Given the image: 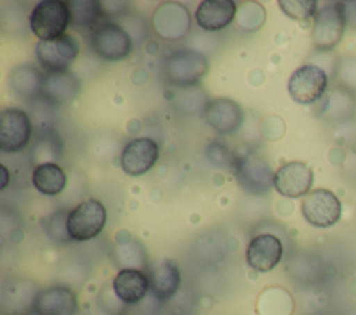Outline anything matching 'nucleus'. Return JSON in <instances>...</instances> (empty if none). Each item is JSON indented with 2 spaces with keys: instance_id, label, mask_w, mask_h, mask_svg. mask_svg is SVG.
<instances>
[{
  "instance_id": "nucleus-1",
  "label": "nucleus",
  "mask_w": 356,
  "mask_h": 315,
  "mask_svg": "<svg viewBox=\"0 0 356 315\" xmlns=\"http://www.w3.org/2000/svg\"><path fill=\"white\" fill-rule=\"evenodd\" d=\"M71 24L70 4L63 0H43L38 3L31 15L29 26L39 40H54L65 35Z\"/></svg>"
},
{
  "instance_id": "nucleus-2",
  "label": "nucleus",
  "mask_w": 356,
  "mask_h": 315,
  "mask_svg": "<svg viewBox=\"0 0 356 315\" xmlns=\"http://www.w3.org/2000/svg\"><path fill=\"white\" fill-rule=\"evenodd\" d=\"M65 221L71 240L88 241L102 233L107 221V211L103 203L89 198L74 207L65 216Z\"/></svg>"
},
{
  "instance_id": "nucleus-3",
  "label": "nucleus",
  "mask_w": 356,
  "mask_h": 315,
  "mask_svg": "<svg viewBox=\"0 0 356 315\" xmlns=\"http://www.w3.org/2000/svg\"><path fill=\"white\" fill-rule=\"evenodd\" d=\"M345 6L342 1H334L325 4L316 12L312 31L316 49L330 50L341 42L348 18Z\"/></svg>"
},
{
  "instance_id": "nucleus-4",
  "label": "nucleus",
  "mask_w": 356,
  "mask_h": 315,
  "mask_svg": "<svg viewBox=\"0 0 356 315\" xmlns=\"http://www.w3.org/2000/svg\"><path fill=\"white\" fill-rule=\"evenodd\" d=\"M209 71V60L204 54L195 50H181L167 58V80L178 87L197 85Z\"/></svg>"
},
{
  "instance_id": "nucleus-5",
  "label": "nucleus",
  "mask_w": 356,
  "mask_h": 315,
  "mask_svg": "<svg viewBox=\"0 0 356 315\" xmlns=\"http://www.w3.org/2000/svg\"><path fill=\"white\" fill-rule=\"evenodd\" d=\"M79 40L70 33L54 40H39L35 56L46 74H60L68 71L71 62L79 56Z\"/></svg>"
},
{
  "instance_id": "nucleus-6",
  "label": "nucleus",
  "mask_w": 356,
  "mask_h": 315,
  "mask_svg": "<svg viewBox=\"0 0 356 315\" xmlns=\"http://www.w3.org/2000/svg\"><path fill=\"white\" fill-rule=\"evenodd\" d=\"M327 86V72L316 64H305L296 68L288 80L289 96L299 104L316 103L323 97Z\"/></svg>"
},
{
  "instance_id": "nucleus-7",
  "label": "nucleus",
  "mask_w": 356,
  "mask_h": 315,
  "mask_svg": "<svg viewBox=\"0 0 356 315\" xmlns=\"http://www.w3.org/2000/svg\"><path fill=\"white\" fill-rule=\"evenodd\" d=\"M90 46L100 58L120 61L132 51L134 42L124 28L114 22H104L92 32Z\"/></svg>"
},
{
  "instance_id": "nucleus-8",
  "label": "nucleus",
  "mask_w": 356,
  "mask_h": 315,
  "mask_svg": "<svg viewBox=\"0 0 356 315\" xmlns=\"http://www.w3.org/2000/svg\"><path fill=\"white\" fill-rule=\"evenodd\" d=\"M32 137V122L28 114L17 107L0 112V150L17 153L25 148Z\"/></svg>"
},
{
  "instance_id": "nucleus-9",
  "label": "nucleus",
  "mask_w": 356,
  "mask_h": 315,
  "mask_svg": "<svg viewBox=\"0 0 356 315\" xmlns=\"http://www.w3.org/2000/svg\"><path fill=\"white\" fill-rule=\"evenodd\" d=\"M234 172L241 187L253 196L266 194L274 186L270 165L257 155L249 154L234 160Z\"/></svg>"
},
{
  "instance_id": "nucleus-10",
  "label": "nucleus",
  "mask_w": 356,
  "mask_h": 315,
  "mask_svg": "<svg viewBox=\"0 0 356 315\" xmlns=\"http://www.w3.org/2000/svg\"><path fill=\"white\" fill-rule=\"evenodd\" d=\"M154 32L164 40L177 42L184 39L191 29V14L181 3H163L152 17Z\"/></svg>"
},
{
  "instance_id": "nucleus-11",
  "label": "nucleus",
  "mask_w": 356,
  "mask_h": 315,
  "mask_svg": "<svg viewBox=\"0 0 356 315\" xmlns=\"http://www.w3.org/2000/svg\"><path fill=\"white\" fill-rule=\"evenodd\" d=\"M341 201L327 189L310 191L302 201V214L305 219L316 228H328L341 218Z\"/></svg>"
},
{
  "instance_id": "nucleus-12",
  "label": "nucleus",
  "mask_w": 356,
  "mask_h": 315,
  "mask_svg": "<svg viewBox=\"0 0 356 315\" xmlns=\"http://www.w3.org/2000/svg\"><path fill=\"white\" fill-rule=\"evenodd\" d=\"M312 185L313 171L302 161L285 162L274 172V187L284 197L299 198L307 196Z\"/></svg>"
},
{
  "instance_id": "nucleus-13",
  "label": "nucleus",
  "mask_w": 356,
  "mask_h": 315,
  "mask_svg": "<svg viewBox=\"0 0 356 315\" xmlns=\"http://www.w3.org/2000/svg\"><path fill=\"white\" fill-rule=\"evenodd\" d=\"M159 160V144L150 137L129 140L121 151L120 164L131 176H140L150 171Z\"/></svg>"
},
{
  "instance_id": "nucleus-14",
  "label": "nucleus",
  "mask_w": 356,
  "mask_h": 315,
  "mask_svg": "<svg viewBox=\"0 0 356 315\" xmlns=\"http://www.w3.org/2000/svg\"><path fill=\"white\" fill-rule=\"evenodd\" d=\"M284 247L281 240L271 233L254 236L246 248V262L257 272H268L278 265Z\"/></svg>"
},
{
  "instance_id": "nucleus-15",
  "label": "nucleus",
  "mask_w": 356,
  "mask_h": 315,
  "mask_svg": "<svg viewBox=\"0 0 356 315\" xmlns=\"http://www.w3.org/2000/svg\"><path fill=\"white\" fill-rule=\"evenodd\" d=\"M32 309L35 315H75L78 298L67 286H51L33 298Z\"/></svg>"
},
{
  "instance_id": "nucleus-16",
  "label": "nucleus",
  "mask_w": 356,
  "mask_h": 315,
  "mask_svg": "<svg viewBox=\"0 0 356 315\" xmlns=\"http://www.w3.org/2000/svg\"><path fill=\"white\" fill-rule=\"evenodd\" d=\"M204 119L217 133L228 135L241 126L243 111L238 103L229 99H214L204 110Z\"/></svg>"
},
{
  "instance_id": "nucleus-17",
  "label": "nucleus",
  "mask_w": 356,
  "mask_h": 315,
  "mask_svg": "<svg viewBox=\"0 0 356 315\" xmlns=\"http://www.w3.org/2000/svg\"><path fill=\"white\" fill-rule=\"evenodd\" d=\"M238 7L232 0H204L195 12L197 25L207 31L216 32L227 28L236 17Z\"/></svg>"
},
{
  "instance_id": "nucleus-18",
  "label": "nucleus",
  "mask_w": 356,
  "mask_h": 315,
  "mask_svg": "<svg viewBox=\"0 0 356 315\" xmlns=\"http://www.w3.org/2000/svg\"><path fill=\"white\" fill-rule=\"evenodd\" d=\"M150 289L149 276L138 268H122L113 279V290L120 301L136 304Z\"/></svg>"
},
{
  "instance_id": "nucleus-19",
  "label": "nucleus",
  "mask_w": 356,
  "mask_h": 315,
  "mask_svg": "<svg viewBox=\"0 0 356 315\" xmlns=\"http://www.w3.org/2000/svg\"><path fill=\"white\" fill-rule=\"evenodd\" d=\"M81 90L79 79L65 71L60 74H44L42 97L51 104H65L74 100Z\"/></svg>"
},
{
  "instance_id": "nucleus-20",
  "label": "nucleus",
  "mask_w": 356,
  "mask_h": 315,
  "mask_svg": "<svg viewBox=\"0 0 356 315\" xmlns=\"http://www.w3.org/2000/svg\"><path fill=\"white\" fill-rule=\"evenodd\" d=\"M149 279H150V290L153 296L159 301H167L179 289V284H181L179 268L174 261L164 259L154 268Z\"/></svg>"
},
{
  "instance_id": "nucleus-21",
  "label": "nucleus",
  "mask_w": 356,
  "mask_h": 315,
  "mask_svg": "<svg viewBox=\"0 0 356 315\" xmlns=\"http://www.w3.org/2000/svg\"><path fill=\"white\" fill-rule=\"evenodd\" d=\"M44 74L31 64L15 67L10 72V86L22 99H35L42 96Z\"/></svg>"
},
{
  "instance_id": "nucleus-22",
  "label": "nucleus",
  "mask_w": 356,
  "mask_h": 315,
  "mask_svg": "<svg viewBox=\"0 0 356 315\" xmlns=\"http://www.w3.org/2000/svg\"><path fill=\"white\" fill-rule=\"evenodd\" d=\"M32 183L42 194L57 196L67 185V175L56 162L39 164L32 172Z\"/></svg>"
},
{
  "instance_id": "nucleus-23",
  "label": "nucleus",
  "mask_w": 356,
  "mask_h": 315,
  "mask_svg": "<svg viewBox=\"0 0 356 315\" xmlns=\"http://www.w3.org/2000/svg\"><path fill=\"white\" fill-rule=\"evenodd\" d=\"M71 10V22L86 29H92V32L107 18L103 6L99 1H68Z\"/></svg>"
},
{
  "instance_id": "nucleus-24",
  "label": "nucleus",
  "mask_w": 356,
  "mask_h": 315,
  "mask_svg": "<svg viewBox=\"0 0 356 315\" xmlns=\"http://www.w3.org/2000/svg\"><path fill=\"white\" fill-rule=\"evenodd\" d=\"M266 21V11L259 3L248 1L239 8L238 24L245 31H257Z\"/></svg>"
},
{
  "instance_id": "nucleus-25",
  "label": "nucleus",
  "mask_w": 356,
  "mask_h": 315,
  "mask_svg": "<svg viewBox=\"0 0 356 315\" xmlns=\"http://www.w3.org/2000/svg\"><path fill=\"white\" fill-rule=\"evenodd\" d=\"M280 8L292 19L305 21L316 15L317 1L314 0H280Z\"/></svg>"
}]
</instances>
